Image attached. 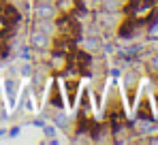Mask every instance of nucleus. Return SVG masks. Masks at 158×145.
Returning <instances> with one entry per match:
<instances>
[{"label":"nucleus","mask_w":158,"mask_h":145,"mask_svg":"<svg viewBox=\"0 0 158 145\" xmlns=\"http://www.w3.org/2000/svg\"><path fill=\"white\" fill-rule=\"evenodd\" d=\"M71 62V51L62 47H52V51L47 53V66L52 75H62V71L66 68V64Z\"/></svg>","instance_id":"obj_1"},{"label":"nucleus","mask_w":158,"mask_h":145,"mask_svg":"<svg viewBox=\"0 0 158 145\" xmlns=\"http://www.w3.org/2000/svg\"><path fill=\"white\" fill-rule=\"evenodd\" d=\"M92 19L96 22L98 30L107 34V32H113L118 28V22H120V13L118 11H105V9H94L92 11Z\"/></svg>","instance_id":"obj_2"},{"label":"nucleus","mask_w":158,"mask_h":145,"mask_svg":"<svg viewBox=\"0 0 158 145\" xmlns=\"http://www.w3.org/2000/svg\"><path fill=\"white\" fill-rule=\"evenodd\" d=\"M47 105L53 109H66V102H64V92H62V85H60V77L58 75H49L47 79Z\"/></svg>","instance_id":"obj_3"},{"label":"nucleus","mask_w":158,"mask_h":145,"mask_svg":"<svg viewBox=\"0 0 158 145\" xmlns=\"http://www.w3.org/2000/svg\"><path fill=\"white\" fill-rule=\"evenodd\" d=\"M28 45L32 47L34 53H49L53 47V36L45 34V32H39V30H28Z\"/></svg>","instance_id":"obj_4"},{"label":"nucleus","mask_w":158,"mask_h":145,"mask_svg":"<svg viewBox=\"0 0 158 145\" xmlns=\"http://www.w3.org/2000/svg\"><path fill=\"white\" fill-rule=\"evenodd\" d=\"M60 85H62V92H64V102L69 109H75L77 107V98L81 92V79H62L60 77Z\"/></svg>","instance_id":"obj_5"},{"label":"nucleus","mask_w":158,"mask_h":145,"mask_svg":"<svg viewBox=\"0 0 158 145\" xmlns=\"http://www.w3.org/2000/svg\"><path fill=\"white\" fill-rule=\"evenodd\" d=\"M79 49L88 56L103 53V36L101 34H81L79 36Z\"/></svg>","instance_id":"obj_6"},{"label":"nucleus","mask_w":158,"mask_h":145,"mask_svg":"<svg viewBox=\"0 0 158 145\" xmlns=\"http://www.w3.org/2000/svg\"><path fill=\"white\" fill-rule=\"evenodd\" d=\"M49 122H53V126L58 130L66 132V135H71L73 128H75V118H71L64 109H53L52 115H49Z\"/></svg>","instance_id":"obj_7"},{"label":"nucleus","mask_w":158,"mask_h":145,"mask_svg":"<svg viewBox=\"0 0 158 145\" xmlns=\"http://www.w3.org/2000/svg\"><path fill=\"white\" fill-rule=\"evenodd\" d=\"M30 15L34 19H56L60 13L53 2H34V6H30Z\"/></svg>","instance_id":"obj_8"},{"label":"nucleus","mask_w":158,"mask_h":145,"mask_svg":"<svg viewBox=\"0 0 158 145\" xmlns=\"http://www.w3.org/2000/svg\"><path fill=\"white\" fill-rule=\"evenodd\" d=\"M92 143H113V135H111L109 124H94L92 122Z\"/></svg>","instance_id":"obj_9"},{"label":"nucleus","mask_w":158,"mask_h":145,"mask_svg":"<svg viewBox=\"0 0 158 145\" xmlns=\"http://www.w3.org/2000/svg\"><path fill=\"white\" fill-rule=\"evenodd\" d=\"M30 30L45 32V34H49V36H53V39L58 36V24H56V19H34V17H32Z\"/></svg>","instance_id":"obj_10"},{"label":"nucleus","mask_w":158,"mask_h":145,"mask_svg":"<svg viewBox=\"0 0 158 145\" xmlns=\"http://www.w3.org/2000/svg\"><path fill=\"white\" fill-rule=\"evenodd\" d=\"M137 85H139V75L128 71L124 75V88H126V94H128V105L135 102V90H137Z\"/></svg>","instance_id":"obj_11"},{"label":"nucleus","mask_w":158,"mask_h":145,"mask_svg":"<svg viewBox=\"0 0 158 145\" xmlns=\"http://www.w3.org/2000/svg\"><path fill=\"white\" fill-rule=\"evenodd\" d=\"M4 90H6V98H9V105H15V98L19 92V79L17 77H4Z\"/></svg>","instance_id":"obj_12"},{"label":"nucleus","mask_w":158,"mask_h":145,"mask_svg":"<svg viewBox=\"0 0 158 145\" xmlns=\"http://www.w3.org/2000/svg\"><path fill=\"white\" fill-rule=\"evenodd\" d=\"M77 105H79V111L85 113V115H92V92L90 90H81L77 98Z\"/></svg>","instance_id":"obj_13"},{"label":"nucleus","mask_w":158,"mask_h":145,"mask_svg":"<svg viewBox=\"0 0 158 145\" xmlns=\"http://www.w3.org/2000/svg\"><path fill=\"white\" fill-rule=\"evenodd\" d=\"M53 4L60 15H73L75 9L79 6V0H53Z\"/></svg>","instance_id":"obj_14"},{"label":"nucleus","mask_w":158,"mask_h":145,"mask_svg":"<svg viewBox=\"0 0 158 145\" xmlns=\"http://www.w3.org/2000/svg\"><path fill=\"white\" fill-rule=\"evenodd\" d=\"M122 6V0H98V9H105V11H120Z\"/></svg>","instance_id":"obj_15"},{"label":"nucleus","mask_w":158,"mask_h":145,"mask_svg":"<svg viewBox=\"0 0 158 145\" xmlns=\"http://www.w3.org/2000/svg\"><path fill=\"white\" fill-rule=\"evenodd\" d=\"M19 77H30L34 72V62L32 60H26V62H19Z\"/></svg>","instance_id":"obj_16"},{"label":"nucleus","mask_w":158,"mask_h":145,"mask_svg":"<svg viewBox=\"0 0 158 145\" xmlns=\"http://www.w3.org/2000/svg\"><path fill=\"white\" fill-rule=\"evenodd\" d=\"M41 130H43L45 139H56V135H58V128H56V126H52V124H45Z\"/></svg>","instance_id":"obj_17"},{"label":"nucleus","mask_w":158,"mask_h":145,"mask_svg":"<svg viewBox=\"0 0 158 145\" xmlns=\"http://www.w3.org/2000/svg\"><path fill=\"white\" fill-rule=\"evenodd\" d=\"M28 124H30V126H36V128H43V126L47 124V120H45L43 115H39L36 120H30V122H28Z\"/></svg>","instance_id":"obj_18"},{"label":"nucleus","mask_w":158,"mask_h":145,"mask_svg":"<svg viewBox=\"0 0 158 145\" xmlns=\"http://www.w3.org/2000/svg\"><path fill=\"white\" fill-rule=\"evenodd\" d=\"M19 132H22V126H11V128L6 130V135H9L11 139H15V137H19Z\"/></svg>","instance_id":"obj_19"},{"label":"nucleus","mask_w":158,"mask_h":145,"mask_svg":"<svg viewBox=\"0 0 158 145\" xmlns=\"http://www.w3.org/2000/svg\"><path fill=\"white\" fill-rule=\"evenodd\" d=\"M150 68H152V71H158V56H154V58L150 60Z\"/></svg>","instance_id":"obj_20"},{"label":"nucleus","mask_w":158,"mask_h":145,"mask_svg":"<svg viewBox=\"0 0 158 145\" xmlns=\"http://www.w3.org/2000/svg\"><path fill=\"white\" fill-rule=\"evenodd\" d=\"M109 72H111V77H120V66H113Z\"/></svg>","instance_id":"obj_21"},{"label":"nucleus","mask_w":158,"mask_h":145,"mask_svg":"<svg viewBox=\"0 0 158 145\" xmlns=\"http://www.w3.org/2000/svg\"><path fill=\"white\" fill-rule=\"evenodd\" d=\"M4 135H6V128H0V139H2Z\"/></svg>","instance_id":"obj_22"},{"label":"nucleus","mask_w":158,"mask_h":145,"mask_svg":"<svg viewBox=\"0 0 158 145\" xmlns=\"http://www.w3.org/2000/svg\"><path fill=\"white\" fill-rule=\"evenodd\" d=\"M34 2H53V0H34Z\"/></svg>","instance_id":"obj_23"},{"label":"nucleus","mask_w":158,"mask_h":145,"mask_svg":"<svg viewBox=\"0 0 158 145\" xmlns=\"http://www.w3.org/2000/svg\"><path fill=\"white\" fill-rule=\"evenodd\" d=\"M0 94H2V90H0Z\"/></svg>","instance_id":"obj_24"}]
</instances>
